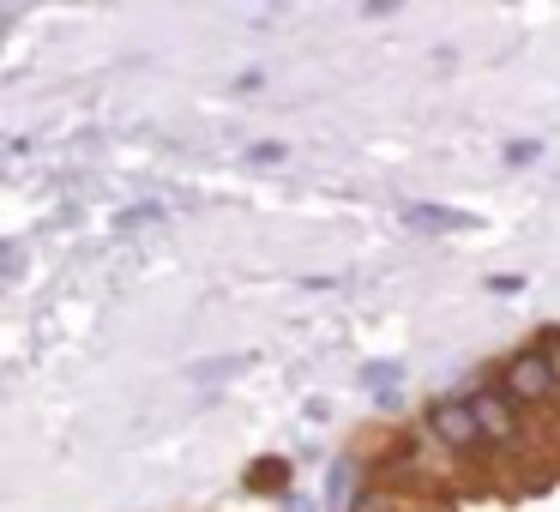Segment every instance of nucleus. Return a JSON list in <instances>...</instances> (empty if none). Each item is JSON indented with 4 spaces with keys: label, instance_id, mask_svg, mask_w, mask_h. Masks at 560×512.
<instances>
[{
    "label": "nucleus",
    "instance_id": "obj_1",
    "mask_svg": "<svg viewBox=\"0 0 560 512\" xmlns=\"http://www.w3.org/2000/svg\"><path fill=\"white\" fill-rule=\"evenodd\" d=\"M500 392H506L512 404L548 410V404H560V374H555V362H548L542 350H518L506 368H500Z\"/></svg>",
    "mask_w": 560,
    "mask_h": 512
},
{
    "label": "nucleus",
    "instance_id": "obj_2",
    "mask_svg": "<svg viewBox=\"0 0 560 512\" xmlns=\"http://www.w3.org/2000/svg\"><path fill=\"white\" fill-rule=\"evenodd\" d=\"M428 440H434L440 452H452V458H470V452L488 446L470 398H440V404H428Z\"/></svg>",
    "mask_w": 560,
    "mask_h": 512
},
{
    "label": "nucleus",
    "instance_id": "obj_3",
    "mask_svg": "<svg viewBox=\"0 0 560 512\" xmlns=\"http://www.w3.org/2000/svg\"><path fill=\"white\" fill-rule=\"evenodd\" d=\"M470 404H476V422H482V440H488V446L512 452V446L524 440V428H518V404H512L500 386H488V392H470Z\"/></svg>",
    "mask_w": 560,
    "mask_h": 512
},
{
    "label": "nucleus",
    "instance_id": "obj_4",
    "mask_svg": "<svg viewBox=\"0 0 560 512\" xmlns=\"http://www.w3.org/2000/svg\"><path fill=\"white\" fill-rule=\"evenodd\" d=\"M326 507H331V512H355V507H362V500H355V458H338V464H331Z\"/></svg>",
    "mask_w": 560,
    "mask_h": 512
},
{
    "label": "nucleus",
    "instance_id": "obj_5",
    "mask_svg": "<svg viewBox=\"0 0 560 512\" xmlns=\"http://www.w3.org/2000/svg\"><path fill=\"white\" fill-rule=\"evenodd\" d=\"M404 218L416 223V230H470V218H464V211H446V206H410L404 211Z\"/></svg>",
    "mask_w": 560,
    "mask_h": 512
},
{
    "label": "nucleus",
    "instance_id": "obj_6",
    "mask_svg": "<svg viewBox=\"0 0 560 512\" xmlns=\"http://www.w3.org/2000/svg\"><path fill=\"white\" fill-rule=\"evenodd\" d=\"M488 290H494V295H518L524 283H518V278H488Z\"/></svg>",
    "mask_w": 560,
    "mask_h": 512
},
{
    "label": "nucleus",
    "instance_id": "obj_7",
    "mask_svg": "<svg viewBox=\"0 0 560 512\" xmlns=\"http://www.w3.org/2000/svg\"><path fill=\"white\" fill-rule=\"evenodd\" d=\"M247 158H254V163H278V158H283V146H254Z\"/></svg>",
    "mask_w": 560,
    "mask_h": 512
},
{
    "label": "nucleus",
    "instance_id": "obj_8",
    "mask_svg": "<svg viewBox=\"0 0 560 512\" xmlns=\"http://www.w3.org/2000/svg\"><path fill=\"white\" fill-rule=\"evenodd\" d=\"M542 356L555 362V374H560V331H548V344H542Z\"/></svg>",
    "mask_w": 560,
    "mask_h": 512
}]
</instances>
